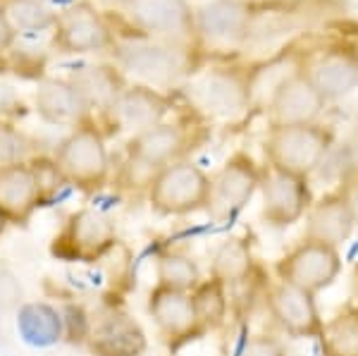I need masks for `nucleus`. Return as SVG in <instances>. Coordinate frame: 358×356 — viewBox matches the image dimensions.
<instances>
[{"mask_svg": "<svg viewBox=\"0 0 358 356\" xmlns=\"http://www.w3.org/2000/svg\"><path fill=\"white\" fill-rule=\"evenodd\" d=\"M263 170L248 153L239 151L210 177V211L220 218L236 215L261 187Z\"/></svg>", "mask_w": 358, "mask_h": 356, "instance_id": "14", "label": "nucleus"}, {"mask_svg": "<svg viewBox=\"0 0 358 356\" xmlns=\"http://www.w3.org/2000/svg\"><path fill=\"white\" fill-rule=\"evenodd\" d=\"M86 347L94 356H143L148 337L129 313L110 308L94 318Z\"/></svg>", "mask_w": 358, "mask_h": 356, "instance_id": "17", "label": "nucleus"}, {"mask_svg": "<svg viewBox=\"0 0 358 356\" xmlns=\"http://www.w3.org/2000/svg\"><path fill=\"white\" fill-rule=\"evenodd\" d=\"M115 38L113 27L89 0L74 3L60 10L53 27V48L60 55H89L113 53Z\"/></svg>", "mask_w": 358, "mask_h": 356, "instance_id": "7", "label": "nucleus"}, {"mask_svg": "<svg viewBox=\"0 0 358 356\" xmlns=\"http://www.w3.org/2000/svg\"><path fill=\"white\" fill-rule=\"evenodd\" d=\"M244 356H287V352H285V347H282V342L275 340V337L256 335L248 340Z\"/></svg>", "mask_w": 358, "mask_h": 356, "instance_id": "34", "label": "nucleus"}, {"mask_svg": "<svg viewBox=\"0 0 358 356\" xmlns=\"http://www.w3.org/2000/svg\"><path fill=\"white\" fill-rule=\"evenodd\" d=\"M53 160L67 185L82 192H98L110 175L106 136L96 122H84L69 131Z\"/></svg>", "mask_w": 358, "mask_h": 356, "instance_id": "3", "label": "nucleus"}, {"mask_svg": "<svg viewBox=\"0 0 358 356\" xmlns=\"http://www.w3.org/2000/svg\"><path fill=\"white\" fill-rule=\"evenodd\" d=\"M334 192H337L339 197L344 199L346 208L351 211V215H354V222H356V227H358V168L346 172V175L342 177V182H339V187L334 189Z\"/></svg>", "mask_w": 358, "mask_h": 356, "instance_id": "33", "label": "nucleus"}, {"mask_svg": "<svg viewBox=\"0 0 358 356\" xmlns=\"http://www.w3.org/2000/svg\"><path fill=\"white\" fill-rule=\"evenodd\" d=\"M115 67L124 77L136 79V84L165 89L182 82L187 74L194 72L192 45L160 41V38H127L117 41L113 48Z\"/></svg>", "mask_w": 358, "mask_h": 356, "instance_id": "1", "label": "nucleus"}, {"mask_svg": "<svg viewBox=\"0 0 358 356\" xmlns=\"http://www.w3.org/2000/svg\"><path fill=\"white\" fill-rule=\"evenodd\" d=\"M22 108V101L17 99L15 89L8 84H0V120L10 118V115H15L17 111Z\"/></svg>", "mask_w": 358, "mask_h": 356, "instance_id": "35", "label": "nucleus"}, {"mask_svg": "<svg viewBox=\"0 0 358 356\" xmlns=\"http://www.w3.org/2000/svg\"><path fill=\"white\" fill-rule=\"evenodd\" d=\"M17 36H20V34L15 31V27L10 24L5 10L0 8V55H5V53H10V50H13Z\"/></svg>", "mask_w": 358, "mask_h": 356, "instance_id": "36", "label": "nucleus"}, {"mask_svg": "<svg viewBox=\"0 0 358 356\" xmlns=\"http://www.w3.org/2000/svg\"><path fill=\"white\" fill-rule=\"evenodd\" d=\"M0 8L5 10L17 34L53 31L55 27L57 13L45 0H3Z\"/></svg>", "mask_w": 358, "mask_h": 356, "instance_id": "28", "label": "nucleus"}, {"mask_svg": "<svg viewBox=\"0 0 358 356\" xmlns=\"http://www.w3.org/2000/svg\"><path fill=\"white\" fill-rule=\"evenodd\" d=\"M327 101L306 70H294L280 79L268 103L270 124H310L320 120Z\"/></svg>", "mask_w": 358, "mask_h": 356, "instance_id": "12", "label": "nucleus"}, {"mask_svg": "<svg viewBox=\"0 0 358 356\" xmlns=\"http://www.w3.org/2000/svg\"><path fill=\"white\" fill-rule=\"evenodd\" d=\"M334 146L332 129L320 122L310 124H270L263 141L268 168L310 177Z\"/></svg>", "mask_w": 358, "mask_h": 356, "instance_id": "2", "label": "nucleus"}, {"mask_svg": "<svg viewBox=\"0 0 358 356\" xmlns=\"http://www.w3.org/2000/svg\"><path fill=\"white\" fill-rule=\"evenodd\" d=\"M117 244L115 222L98 208H79L55 234L50 254L67 263H98Z\"/></svg>", "mask_w": 358, "mask_h": 356, "instance_id": "5", "label": "nucleus"}, {"mask_svg": "<svg viewBox=\"0 0 358 356\" xmlns=\"http://www.w3.org/2000/svg\"><path fill=\"white\" fill-rule=\"evenodd\" d=\"M43 206V194L31 163L0 165V211L15 225H27L36 208Z\"/></svg>", "mask_w": 358, "mask_h": 356, "instance_id": "20", "label": "nucleus"}, {"mask_svg": "<svg viewBox=\"0 0 358 356\" xmlns=\"http://www.w3.org/2000/svg\"><path fill=\"white\" fill-rule=\"evenodd\" d=\"M148 315L153 318L160 337L170 349H179L201 337L199 325H196L192 292L155 285L148 294Z\"/></svg>", "mask_w": 358, "mask_h": 356, "instance_id": "15", "label": "nucleus"}, {"mask_svg": "<svg viewBox=\"0 0 358 356\" xmlns=\"http://www.w3.org/2000/svg\"><path fill=\"white\" fill-rule=\"evenodd\" d=\"M127 20L141 36L182 45L196 43V10L187 0H129Z\"/></svg>", "mask_w": 358, "mask_h": 356, "instance_id": "9", "label": "nucleus"}, {"mask_svg": "<svg viewBox=\"0 0 358 356\" xmlns=\"http://www.w3.org/2000/svg\"><path fill=\"white\" fill-rule=\"evenodd\" d=\"M151 208L160 215H192L210 208V177L194 160L165 165L148 185Z\"/></svg>", "mask_w": 358, "mask_h": 356, "instance_id": "4", "label": "nucleus"}, {"mask_svg": "<svg viewBox=\"0 0 358 356\" xmlns=\"http://www.w3.org/2000/svg\"><path fill=\"white\" fill-rule=\"evenodd\" d=\"M192 301H194L196 325H199L201 337L222 328L224 320H227V308H229L227 287L213 278L201 280L196 285V290L192 292Z\"/></svg>", "mask_w": 358, "mask_h": 356, "instance_id": "27", "label": "nucleus"}, {"mask_svg": "<svg viewBox=\"0 0 358 356\" xmlns=\"http://www.w3.org/2000/svg\"><path fill=\"white\" fill-rule=\"evenodd\" d=\"M253 251L246 239L232 237L217 246L210 261V278L224 287L241 285L253 275Z\"/></svg>", "mask_w": 358, "mask_h": 356, "instance_id": "25", "label": "nucleus"}, {"mask_svg": "<svg viewBox=\"0 0 358 356\" xmlns=\"http://www.w3.org/2000/svg\"><path fill=\"white\" fill-rule=\"evenodd\" d=\"M322 356H358V308L346 301L320 330Z\"/></svg>", "mask_w": 358, "mask_h": 356, "instance_id": "26", "label": "nucleus"}, {"mask_svg": "<svg viewBox=\"0 0 358 356\" xmlns=\"http://www.w3.org/2000/svg\"><path fill=\"white\" fill-rule=\"evenodd\" d=\"M253 10L246 0H210L196 10V38L215 48H234L248 38Z\"/></svg>", "mask_w": 358, "mask_h": 356, "instance_id": "13", "label": "nucleus"}, {"mask_svg": "<svg viewBox=\"0 0 358 356\" xmlns=\"http://www.w3.org/2000/svg\"><path fill=\"white\" fill-rule=\"evenodd\" d=\"M22 304V285L10 271H0V311H13Z\"/></svg>", "mask_w": 358, "mask_h": 356, "instance_id": "32", "label": "nucleus"}, {"mask_svg": "<svg viewBox=\"0 0 358 356\" xmlns=\"http://www.w3.org/2000/svg\"><path fill=\"white\" fill-rule=\"evenodd\" d=\"M189 89L192 103L208 118L236 120L253 101V74L239 67H215L199 74Z\"/></svg>", "mask_w": 358, "mask_h": 356, "instance_id": "6", "label": "nucleus"}, {"mask_svg": "<svg viewBox=\"0 0 358 356\" xmlns=\"http://www.w3.org/2000/svg\"><path fill=\"white\" fill-rule=\"evenodd\" d=\"M351 301H354V306L358 308V263L354 268V275H351Z\"/></svg>", "mask_w": 358, "mask_h": 356, "instance_id": "37", "label": "nucleus"}, {"mask_svg": "<svg viewBox=\"0 0 358 356\" xmlns=\"http://www.w3.org/2000/svg\"><path fill=\"white\" fill-rule=\"evenodd\" d=\"M261 215L273 227H292L308 213L313 204V194L308 187V177H299L292 172L265 168L261 177Z\"/></svg>", "mask_w": 358, "mask_h": 356, "instance_id": "10", "label": "nucleus"}, {"mask_svg": "<svg viewBox=\"0 0 358 356\" xmlns=\"http://www.w3.org/2000/svg\"><path fill=\"white\" fill-rule=\"evenodd\" d=\"M192 148V134L184 124L160 122L131 136L127 143V156H129V168L146 170V175L153 180L155 172L163 170L165 165L184 160Z\"/></svg>", "mask_w": 358, "mask_h": 356, "instance_id": "11", "label": "nucleus"}, {"mask_svg": "<svg viewBox=\"0 0 358 356\" xmlns=\"http://www.w3.org/2000/svg\"><path fill=\"white\" fill-rule=\"evenodd\" d=\"M354 229H356L354 215L346 208L344 199L337 192H330L310 204L308 213H306L303 237L339 249L342 244L349 242Z\"/></svg>", "mask_w": 358, "mask_h": 356, "instance_id": "21", "label": "nucleus"}, {"mask_svg": "<svg viewBox=\"0 0 358 356\" xmlns=\"http://www.w3.org/2000/svg\"><path fill=\"white\" fill-rule=\"evenodd\" d=\"M270 315L282 330L294 340H317L325 320L317 311L315 294L292 287L287 283H277L268 292Z\"/></svg>", "mask_w": 358, "mask_h": 356, "instance_id": "16", "label": "nucleus"}, {"mask_svg": "<svg viewBox=\"0 0 358 356\" xmlns=\"http://www.w3.org/2000/svg\"><path fill=\"white\" fill-rule=\"evenodd\" d=\"M170 111V99L160 89H151L143 84H127V89L117 96L110 108V118L120 129L141 134L165 120Z\"/></svg>", "mask_w": 358, "mask_h": 356, "instance_id": "19", "label": "nucleus"}, {"mask_svg": "<svg viewBox=\"0 0 358 356\" xmlns=\"http://www.w3.org/2000/svg\"><path fill=\"white\" fill-rule=\"evenodd\" d=\"M17 332L34 349H48L65 340L60 308L48 301H27L17 308Z\"/></svg>", "mask_w": 358, "mask_h": 356, "instance_id": "24", "label": "nucleus"}, {"mask_svg": "<svg viewBox=\"0 0 358 356\" xmlns=\"http://www.w3.org/2000/svg\"><path fill=\"white\" fill-rule=\"evenodd\" d=\"M8 225H10V220H8V215L0 211V237L5 234V229H8Z\"/></svg>", "mask_w": 358, "mask_h": 356, "instance_id": "38", "label": "nucleus"}, {"mask_svg": "<svg viewBox=\"0 0 358 356\" xmlns=\"http://www.w3.org/2000/svg\"><path fill=\"white\" fill-rule=\"evenodd\" d=\"M308 77L327 103L349 96L358 86V53L351 48H330L310 65Z\"/></svg>", "mask_w": 358, "mask_h": 356, "instance_id": "22", "label": "nucleus"}, {"mask_svg": "<svg viewBox=\"0 0 358 356\" xmlns=\"http://www.w3.org/2000/svg\"><path fill=\"white\" fill-rule=\"evenodd\" d=\"M277 280L292 287L317 294L334 285V280L342 273V254L339 249L313 239H301L296 246H292L275 266Z\"/></svg>", "mask_w": 358, "mask_h": 356, "instance_id": "8", "label": "nucleus"}, {"mask_svg": "<svg viewBox=\"0 0 358 356\" xmlns=\"http://www.w3.org/2000/svg\"><path fill=\"white\" fill-rule=\"evenodd\" d=\"M34 108L45 124L55 127H79L91 122V111L69 79L45 77L36 84Z\"/></svg>", "mask_w": 358, "mask_h": 356, "instance_id": "18", "label": "nucleus"}, {"mask_svg": "<svg viewBox=\"0 0 358 356\" xmlns=\"http://www.w3.org/2000/svg\"><path fill=\"white\" fill-rule=\"evenodd\" d=\"M34 153V141L8 120H0V165L29 163Z\"/></svg>", "mask_w": 358, "mask_h": 356, "instance_id": "30", "label": "nucleus"}, {"mask_svg": "<svg viewBox=\"0 0 358 356\" xmlns=\"http://www.w3.org/2000/svg\"><path fill=\"white\" fill-rule=\"evenodd\" d=\"M62 315V330H65V342L69 344H86L91 335L94 318L79 301H65L60 308Z\"/></svg>", "mask_w": 358, "mask_h": 356, "instance_id": "31", "label": "nucleus"}, {"mask_svg": "<svg viewBox=\"0 0 358 356\" xmlns=\"http://www.w3.org/2000/svg\"><path fill=\"white\" fill-rule=\"evenodd\" d=\"M155 278L160 287L194 292L196 285L201 283V271L199 263L184 251H165L155 261Z\"/></svg>", "mask_w": 358, "mask_h": 356, "instance_id": "29", "label": "nucleus"}, {"mask_svg": "<svg viewBox=\"0 0 358 356\" xmlns=\"http://www.w3.org/2000/svg\"><path fill=\"white\" fill-rule=\"evenodd\" d=\"M69 82L77 86V91L82 94L89 111L108 115L115 106L117 96L127 89V77L117 70L115 65H89L82 67L69 77Z\"/></svg>", "mask_w": 358, "mask_h": 356, "instance_id": "23", "label": "nucleus"}]
</instances>
